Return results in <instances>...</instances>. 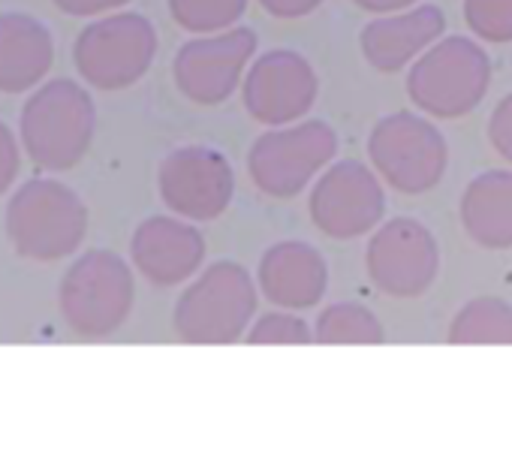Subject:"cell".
Wrapping results in <instances>:
<instances>
[{
	"label": "cell",
	"mask_w": 512,
	"mask_h": 473,
	"mask_svg": "<svg viewBox=\"0 0 512 473\" xmlns=\"http://www.w3.org/2000/svg\"><path fill=\"white\" fill-rule=\"evenodd\" d=\"M4 226L19 257L58 263L85 242L88 208L73 187L55 178H31L13 193Z\"/></svg>",
	"instance_id": "obj_1"
},
{
	"label": "cell",
	"mask_w": 512,
	"mask_h": 473,
	"mask_svg": "<svg viewBox=\"0 0 512 473\" xmlns=\"http://www.w3.org/2000/svg\"><path fill=\"white\" fill-rule=\"evenodd\" d=\"M22 145L46 172L73 169L91 148L97 130V106L73 79H55L37 88L22 106Z\"/></svg>",
	"instance_id": "obj_2"
},
{
	"label": "cell",
	"mask_w": 512,
	"mask_h": 473,
	"mask_svg": "<svg viewBox=\"0 0 512 473\" xmlns=\"http://www.w3.org/2000/svg\"><path fill=\"white\" fill-rule=\"evenodd\" d=\"M491 85V61L470 37L434 40L407 73V94L431 118H464Z\"/></svg>",
	"instance_id": "obj_3"
},
{
	"label": "cell",
	"mask_w": 512,
	"mask_h": 473,
	"mask_svg": "<svg viewBox=\"0 0 512 473\" xmlns=\"http://www.w3.org/2000/svg\"><path fill=\"white\" fill-rule=\"evenodd\" d=\"M136 281L130 266L115 251H88L64 275L58 305L67 326L79 338L115 335L133 311Z\"/></svg>",
	"instance_id": "obj_4"
},
{
	"label": "cell",
	"mask_w": 512,
	"mask_h": 473,
	"mask_svg": "<svg viewBox=\"0 0 512 473\" xmlns=\"http://www.w3.org/2000/svg\"><path fill=\"white\" fill-rule=\"evenodd\" d=\"M256 314V287L244 266H208L178 299L172 326L187 344H235Z\"/></svg>",
	"instance_id": "obj_5"
},
{
	"label": "cell",
	"mask_w": 512,
	"mask_h": 473,
	"mask_svg": "<svg viewBox=\"0 0 512 473\" xmlns=\"http://www.w3.org/2000/svg\"><path fill=\"white\" fill-rule=\"evenodd\" d=\"M368 157L389 187L419 196L434 190L446 175L449 145L428 118L416 112H392L371 130Z\"/></svg>",
	"instance_id": "obj_6"
},
{
	"label": "cell",
	"mask_w": 512,
	"mask_h": 473,
	"mask_svg": "<svg viewBox=\"0 0 512 473\" xmlns=\"http://www.w3.org/2000/svg\"><path fill=\"white\" fill-rule=\"evenodd\" d=\"M157 31L139 13H118L91 22L76 46L73 64L79 76L97 91L133 88L157 58Z\"/></svg>",
	"instance_id": "obj_7"
},
{
	"label": "cell",
	"mask_w": 512,
	"mask_h": 473,
	"mask_svg": "<svg viewBox=\"0 0 512 473\" xmlns=\"http://www.w3.org/2000/svg\"><path fill=\"white\" fill-rule=\"evenodd\" d=\"M338 154V133L326 121H302L293 127L269 130L253 142L247 172L253 184L275 199L302 193L314 175Z\"/></svg>",
	"instance_id": "obj_8"
},
{
	"label": "cell",
	"mask_w": 512,
	"mask_h": 473,
	"mask_svg": "<svg viewBox=\"0 0 512 473\" xmlns=\"http://www.w3.org/2000/svg\"><path fill=\"white\" fill-rule=\"evenodd\" d=\"M365 269L374 287L395 299H416L431 290L440 272V248L434 232L416 217L383 223L368 242Z\"/></svg>",
	"instance_id": "obj_9"
},
{
	"label": "cell",
	"mask_w": 512,
	"mask_h": 473,
	"mask_svg": "<svg viewBox=\"0 0 512 473\" xmlns=\"http://www.w3.org/2000/svg\"><path fill=\"white\" fill-rule=\"evenodd\" d=\"M308 211L323 235L350 242L380 226L386 214V193L380 178L365 163L341 160L329 166L314 184Z\"/></svg>",
	"instance_id": "obj_10"
},
{
	"label": "cell",
	"mask_w": 512,
	"mask_h": 473,
	"mask_svg": "<svg viewBox=\"0 0 512 473\" xmlns=\"http://www.w3.org/2000/svg\"><path fill=\"white\" fill-rule=\"evenodd\" d=\"M256 43L260 40L250 28H226L187 40L172 61L175 88L196 106H217L229 100L256 55Z\"/></svg>",
	"instance_id": "obj_11"
},
{
	"label": "cell",
	"mask_w": 512,
	"mask_h": 473,
	"mask_svg": "<svg viewBox=\"0 0 512 473\" xmlns=\"http://www.w3.org/2000/svg\"><path fill=\"white\" fill-rule=\"evenodd\" d=\"M160 199L187 220H217L235 193V172L226 154L208 145H181L169 151L157 172Z\"/></svg>",
	"instance_id": "obj_12"
},
{
	"label": "cell",
	"mask_w": 512,
	"mask_h": 473,
	"mask_svg": "<svg viewBox=\"0 0 512 473\" xmlns=\"http://www.w3.org/2000/svg\"><path fill=\"white\" fill-rule=\"evenodd\" d=\"M320 94V79L305 55L293 49H272L256 58L241 85L244 109L253 121L284 127L305 118Z\"/></svg>",
	"instance_id": "obj_13"
},
{
	"label": "cell",
	"mask_w": 512,
	"mask_h": 473,
	"mask_svg": "<svg viewBox=\"0 0 512 473\" xmlns=\"http://www.w3.org/2000/svg\"><path fill=\"white\" fill-rule=\"evenodd\" d=\"M130 257L148 284L175 287L199 272L205 260V239L196 226L178 220V214H154L136 226Z\"/></svg>",
	"instance_id": "obj_14"
},
{
	"label": "cell",
	"mask_w": 512,
	"mask_h": 473,
	"mask_svg": "<svg viewBox=\"0 0 512 473\" xmlns=\"http://www.w3.org/2000/svg\"><path fill=\"white\" fill-rule=\"evenodd\" d=\"M446 31V16L434 4L398 10V16L386 13L362 28L359 46L365 61L380 73H398L413 64L434 40Z\"/></svg>",
	"instance_id": "obj_15"
},
{
	"label": "cell",
	"mask_w": 512,
	"mask_h": 473,
	"mask_svg": "<svg viewBox=\"0 0 512 473\" xmlns=\"http://www.w3.org/2000/svg\"><path fill=\"white\" fill-rule=\"evenodd\" d=\"M263 296L287 311H308L329 290V266L308 242H278L260 260Z\"/></svg>",
	"instance_id": "obj_16"
},
{
	"label": "cell",
	"mask_w": 512,
	"mask_h": 473,
	"mask_svg": "<svg viewBox=\"0 0 512 473\" xmlns=\"http://www.w3.org/2000/svg\"><path fill=\"white\" fill-rule=\"evenodd\" d=\"M55 61V40L28 13H0V91L25 94L37 88Z\"/></svg>",
	"instance_id": "obj_17"
},
{
	"label": "cell",
	"mask_w": 512,
	"mask_h": 473,
	"mask_svg": "<svg viewBox=\"0 0 512 473\" xmlns=\"http://www.w3.org/2000/svg\"><path fill=\"white\" fill-rule=\"evenodd\" d=\"M461 223L467 235L491 251L512 248V172L488 169L476 175L461 196Z\"/></svg>",
	"instance_id": "obj_18"
},
{
	"label": "cell",
	"mask_w": 512,
	"mask_h": 473,
	"mask_svg": "<svg viewBox=\"0 0 512 473\" xmlns=\"http://www.w3.org/2000/svg\"><path fill=\"white\" fill-rule=\"evenodd\" d=\"M449 344H512V305L497 296L470 299L449 323Z\"/></svg>",
	"instance_id": "obj_19"
},
{
	"label": "cell",
	"mask_w": 512,
	"mask_h": 473,
	"mask_svg": "<svg viewBox=\"0 0 512 473\" xmlns=\"http://www.w3.org/2000/svg\"><path fill=\"white\" fill-rule=\"evenodd\" d=\"M317 344H383L386 329L374 311L356 302H335L320 311L314 326Z\"/></svg>",
	"instance_id": "obj_20"
},
{
	"label": "cell",
	"mask_w": 512,
	"mask_h": 473,
	"mask_svg": "<svg viewBox=\"0 0 512 473\" xmlns=\"http://www.w3.org/2000/svg\"><path fill=\"white\" fill-rule=\"evenodd\" d=\"M175 25L190 34H217L232 28L244 10L247 0H166Z\"/></svg>",
	"instance_id": "obj_21"
},
{
	"label": "cell",
	"mask_w": 512,
	"mask_h": 473,
	"mask_svg": "<svg viewBox=\"0 0 512 473\" xmlns=\"http://www.w3.org/2000/svg\"><path fill=\"white\" fill-rule=\"evenodd\" d=\"M464 22L485 43H512V0H464Z\"/></svg>",
	"instance_id": "obj_22"
},
{
	"label": "cell",
	"mask_w": 512,
	"mask_h": 473,
	"mask_svg": "<svg viewBox=\"0 0 512 473\" xmlns=\"http://www.w3.org/2000/svg\"><path fill=\"white\" fill-rule=\"evenodd\" d=\"M247 329H250L247 332V344H311L314 341L311 326L302 317L290 314L287 308L260 317Z\"/></svg>",
	"instance_id": "obj_23"
},
{
	"label": "cell",
	"mask_w": 512,
	"mask_h": 473,
	"mask_svg": "<svg viewBox=\"0 0 512 473\" xmlns=\"http://www.w3.org/2000/svg\"><path fill=\"white\" fill-rule=\"evenodd\" d=\"M488 139H491V148L506 163H512V94H506L494 106V112L488 118Z\"/></svg>",
	"instance_id": "obj_24"
},
{
	"label": "cell",
	"mask_w": 512,
	"mask_h": 473,
	"mask_svg": "<svg viewBox=\"0 0 512 473\" xmlns=\"http://www.w3.org/2000/svg\"><path fill=\"white\" fill-rule=\"evenodd\" d=\"M19 166H22V151H19V142L13 136V130L0 121V196H4L16 175H19Z\"/></svg>",
	"instance_id": "obj_25"
},
{
	"label": "cell",
	"mask_w": 512,
	"mask_h": 473,
	"mask_svg": "<svg viewBox=\"0 0 512 473\" xmlns=\"http://www.w3.org/2000/svg\"><path fill=\"white\" fill-rule=\"evenodd\" d=\"M52 4H55L61 13H67V16L88 19V16H103V13L121 10V7L130 4V0H52Z\"/></svg>",
	"instance_id": "obj_26"
},
{
	"label": "cell",
	"mask_w": 512,
	"mask_h": 473,
	"mask_svg": "<svg viewBox=\"0 0 512 473\" xmlns=\"http://www.w3.org/2000/svg\"><path fill=\"white\" fill-rule=\"evenodd\" d=\"M260 4L275 19H305L323 4V0H260Z\"/></svg>",
	"instance_id": "obj_27"
},
{
	"label": "cell",
	"mask_w": 512,
	"mask_h": 473,
	"mask_svg": "<svg viewBox=\"0 0 512 473\" xmlns=\"http://www.w3.org/2000/svg\"><path fill=\"white\" fill-rule=\"evenodd\" d=\"M353 4L365 13H374V16H386V13H398V10H407L413 7L416 0H353Z\"/></svg>",
	"instance_id": "obj_28"
}]
</instances>
